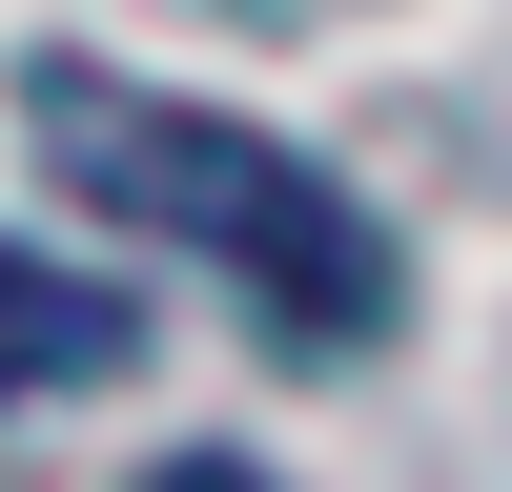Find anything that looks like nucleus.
Segmentation results:
<instances>
[{
  "mask_svg": "<svg viewBox=\"0 0 512 492\" xmlns=\"http://www.w3.org/2000/svg\"><path fill=\"white\" fill-rule=\"evenodd\" d=\"M21 144L62 164L103 226H144L164 267H205L267 349H308V369L390 349V308H410L390 226H369L308 144H267V123L185 103V82H123V62H82V41H62V62H21Z\"/></svg>",
  "mask_w": 512,
  "mask_h": 492,
  "instance_id": "obj_1",
  "label": "nucleus"
},
{
  "mask_svg": "<svg viewBox=\"0 0 512 492\" xmlns=\"http://www.w3.org/2000/svg\"><path fill=\"white\" fill-rule=\"evenodd\" d=\"M123 369H144V308L82 287V267H41V246H0V410L21 390H123Z\"/></svg>",
  "mask_w": 512,
  "mask_h": 492,
  "instance_id": "obj_2",
  "label": "nucleus"
},
{
  "mask_svg": "<svg viewBox=\"0 0 512 492\" xmlns=\"http://www.w3.org/2000/svg\"><path fill=\"white\" fill-rule=\"evenodd\" d=\"M144 492H267V472H246V451H164Z\"/></svg>",
  "mask_w": 512,
  "mask_h": 492,
  "instance_id": "obj_3",
  "label": "nucleus"
}]
</instances>
